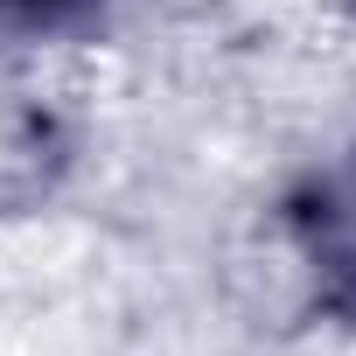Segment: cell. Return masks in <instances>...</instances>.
I'll return each instance as SVG.
<instances>
[{"mask_svg": "<svg viewBox=\"0 0 356 356\" xmlns=\"http://www.w3.org/2000/svg\"><path fill=\"white\" fill-rule=\"evenodd\" d=\"M293 217H300V245H307V266H314L328 307H342L356 321V154L321 175Z\"/></svg>", "mask_w": 356, "mask_h": 356, "instance_id": "obj_1", "label": "cell"}, {"mask_svg": "<svg viewBox=\"0 0 356 356\" xmlns=\"http://www.w3.org/2000/svg\"><path fill=\"white\" fill-rule=\"evenodd\" d=\"M105 0H0V22L8 29H63V22H84Z\"/></svg>", "mask_w": 356, "mask_h": 356, "instance_id": "obj_2", "label": "cell"}]
</instances>
